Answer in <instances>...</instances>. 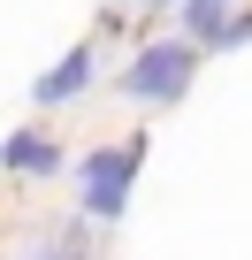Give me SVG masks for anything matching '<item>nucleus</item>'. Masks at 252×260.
Listing matches in <instances>:
<instances>
[{
  "label": "nucleus",
  "instance_id": "obj_1",
  "mask_svg": "<svg viewBox=\"0 0 252 260\" xmlns=\"http://www.w3.org/2000/svg\"><path fill=\"white\" fill-rule=\"evenodd\" d=\"M199 77V39H153L130 69H122V100H146V107H168L184 100Z\"/></svg>",
  "mask_w": 252,
  "mask_h": 260
},
{
  "label": "nucleus",
  "instance_id": "obj_2",
  "mask_svg": "<svg viewBox=\"0 0 252 260\" xmlns=\"http://www.w3.org/2000/svg\"><path fill=\"white\" fill-rule=\"evenodd\" d=\"M138 161H146V138H130V146H99V153L84 161V176H77V199H84V214H92V222H122V214H130Z\"/></svg>",
  "mask_w": 252,
  "mask_h": 260
},
{
  "label": "nucleus",
  "instance_id": "obj_3",
  "mask_svg": "<svg viewBox=\"0 0 252 260\" xmlns=\"http://www.w3.org/2000/svg\"><path fill=\"white\" fill-rule=\"evenodd\" d=\"M16 260H92V214H69V222L23 230V237H16Z\"/></svg>",
  "mask_w": 252,
  "mask_h": 260
},
{
  "label": "nucleus",
  "instance_id": "obj_4",
  "mask_svg": "<svg viewBox=\"0 0 252 260\" xmlns=\"http://www.w3.org/2000/svg\"><path fill=\"white\" fill-rule=\"evenodd\" d=\"M0 169H8V176H31V184H46V176H61V146H54V138H39V130H8Z\"/></svg>",
  "mask_w": 252,
  "mask_h": 260
},
{
  "label": "nucleus",
  "instance_id": "obj_5",
  "mask_svg": "<svg viewBox=\"0 0 252 260\" xmlns=\"http://www.w3.org/2000/svg\"><path fill=\"white\" fill-rule=\"evenodd\" d=\"M84 84H92V46H69V54L31 84V100H39V107H61V100H77Z\"/></svg>",
  "mask_w": 252,
  "mask_h": 260
},
{
  "label": "nucleus",
  "instance_id": "obj_6",
  "mask_svg": "<svg viewBox=\"0 0 252 260\" xmlns=\"http://www.w3.org/2000/svg\"><path fill=\"white\" fill-rule=\"evenodd\" d=\"M237 23V0H184V39L222 46V31Z\"/></svg>",
  "mask_w": 252,
  "mask_h": 260
},
{
  "label": "nucleus",
  "instance_id": "obj_7",
  "mask_svg": "<svg viewBox=\"0 0 252 260\" xmlns=\"http://www.w3.org/2000/svg\"><path fill=\"white\" fill-rule=\"evenodd\" d=\"M244 39H252V16H237V23L222 31V46H244Z\"/></svg>",
  "mask_w": 252,
  "mask_h": 260
},
{
  "label": "nucleus",
  "instance_id": "obj_8",
  "mask_svg": "<svg viewBox=\"0 0 252 260\" xmlns=\"http://www.w3.org/2000/svg\"><path fill=\"white\" fill-rule=\"evenodd\" d=\"M138 8H168V0H138ZM176 8H184V0H176Z\"/></svg>",
  "mask_w": 252,
  "mask_h": 260
}]
</instances>
